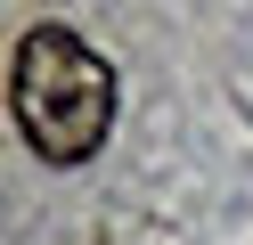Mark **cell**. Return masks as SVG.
Here are the masks:
<instances>
[{"mask_svg": "<svg viewBox=\"0 0 253 245\" xmlns=\"http://www.w3.org/2000/svg\"><path fill=\"white\" fill-rule=\"evenodd\" d=\"M17 131L41 163H90L115 123V65L66 25H33L8 57Z\"/></svg>", "mask_w": 253, "mask_h": 245, "instance_id": "cell-1", "label": "cell"}]
</instances>
